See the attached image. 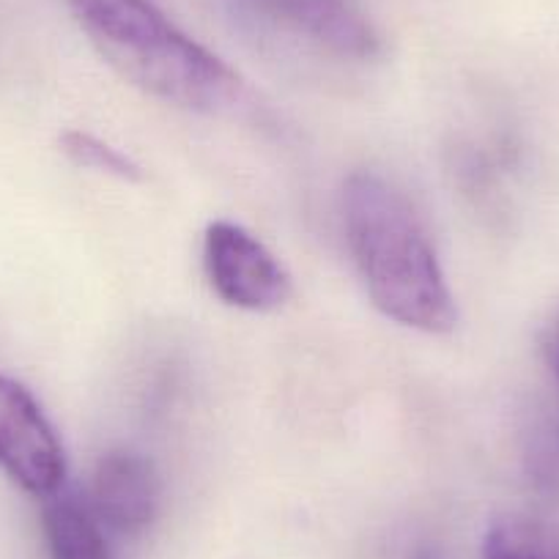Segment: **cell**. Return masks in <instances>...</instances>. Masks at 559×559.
<instances>
[{
	"mask_svg": "<svg viewBox=\"0 0 559 559\" xmlns=\"http://www.w3.org/2000/svg\"><path fill=\"white\" fill-rule=\"evenodd\" d=\"M343 223L368 297L386 319L431 335L453 330L459 313L433 241L395 185L370 170L348 176Z\"/></svg>",
	"mask_w": 559,
	"mask_h": 559,
	"instance_id": "6da1fadb",
	"label": "cell"
},
{
	"mask_svg": "<svg viewBox=\"0 0 559 559\" xmlns=\"http://www.w3.org/2000/svg\"><path fill=\"white\" fill-rule=\"evenodd\" d=\"M69 9L99 56L148 96L195 112L239 99V74L176 28L154 0H69Z\"/></svg>",
	"mask_w": 559,
	"mask_h": 559,
	"instance_id": "7a4b0ae2",
	"label": "cell"
},
{
	"mask_svg": "<svg viewBox=\"0 0 559 559\" xmlns=\"http://www.w3.org/2000/svg\"><path fill=\"white\" fill-rule=\"evenodd\" d=\"M203 266L212 292L241 310H277L292 299V277L261 239L241 225L217 219L206 228Z\"/></svg>",
	"mask_w": 559,
	"mask_h": 559,
	"instance_id": "3957f363",
	"label": "cell"
},
{
	"mask_svg": "<svg viewBox=\"0 0 559 559\" xmlns=\"http://www.w3.org/2000/svg\"><path fill=\"white\" fill-rule=\"evenodd\" d=\"M0 469L39 499L61 491L67 480V459L50 419L9 376H0Z\"/></svg>",
	"mask_w": 559,
	"mask_h": 559,
	"instance_id": "277c9868",
	"label": "cell"
},
{
	"mask_svg": "<svg viewBox=\"0 0 559 559\" xmlns=\"http://www.w3.org/2000/svg\"><path fill=\"white\" fill-rule=\"evenodd\" d=\"M88 504L107 530L118 535H143L157 521L163 504L157 469L132 450L102 455L91 477Z\"/></svg>",
	"mask_w": 559,
	"mask_h": 559,
	"instance_id": "5b68a950",
	"label": "cell"
},
{
	"mask_svg": "<svg viewBox=\"0 0 559 559\" xmlns=\"http://www.w3.org/2000/svg\"><path fill=\"white\" fill-rule=\"evenodd\" d=\"M263 17L316 41L332 56L368 61L379 52V34L357 0H250Z\"/></svg>",
	"mask_w": 559,
	"mask_h": 559,
	"instance_id": "8992f818",
	"label": "cell"
},
{
	"mask_svg": "<svg viewBox=\"0 0 559 559\" xmlns=\"http://www.w3.org/2000/svg\"><path fill=\"white\" fill-rule=\"evenodd\" d=\"M41 526L50 559H112L99 519L78 493L61 488L47 497Z\"/></svg>",
	"mask_w": 559,
	"mask_h": 559,
	"instance_id": "52a82bcc",
	"label": "cell"
},
{
	"mask_svg": "<svg viewBox=\"0 0 559 559\" xmlns=\"http://www.w3.org/2000/svg\"><path fill=\"white\" fill-rule=\"evenodd\" d=\"M483 559H559V530L524 515H504L488 526Z\"/></svg>",
	"mask_w": 559,
	"mask_h": 559,
	"instance_id": "ba28073f",
	"label": "cell"
},
{
	"mask_svg": "<svg viewBox=\"0 0 559 559\" xmlns=\"http://www.w3.org/2000/svg\"><path fill=\"white\" fill-rule=\"evenodd\" d=\"M61 152L72 159L78 168L96 170V174L116 176L121 181H143V170L138 163L121 154L118 148L107 146L94 134H85L72 129V132L61 134Z\"/></svg>",
	"mask_w": 559,
	"mask_h": 559,
	"instance_id": "9c48e42d",
	"label": "cell"
},
{
	"mask_svg": "<svg viewBox=\"0 0 559 559\" xmlns=\"http://www.w3.org/2000/svg\"><path fill=\"white\" fill-rule=\"evenodd\" d=\"M526 469L540 491L559 497V408L546 414L530 431Z\"/></svg>",
	"mask_w": 559,
	"mask_h": 559,
	"instance_id": "30bf717a",
	"label": "cell"
},
{
	"mask_svg": "<svg viewBox=\"0 0 559 559\" xmlns=\"http://www.w3.org/2000/svg\"><path fill=\"white\" fill-rule=\"evenodd\" d=\"M546 357H548V365H551L554 376H557V381H559V321L551 326V335H548Z\"/></svg>",
	"mask_w": 559,
	"mask_h": 559,
	"instance_id": "8fae6325",
	"label": "cell"
}]
</instances>
